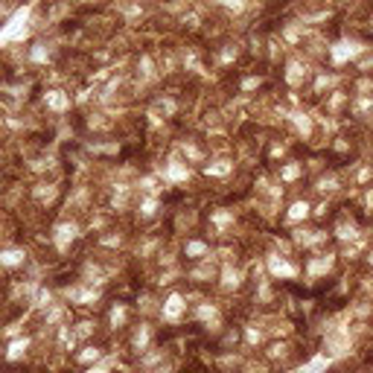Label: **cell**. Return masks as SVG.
<instances>
[{
  "label": "cell",
  "instance_id": "cell-1",
  "mask_svg": "<svg viewBox=\"0 0 373 373\" xmlns=\"http://www.w3.org/2000/svg\"><path fill=\"white\" fill-rule=\"evenodd\" d=\"M365 50H368V47L359 44V41H338L336 47H330V55H333L336 64H344L347 58H356V55L365 53Z\"/></svg>",
  "mask_w": 373,
  "mask_h": 373
},
{
  "label": "cell",
  "instance_id": "cell-2",
  "mask_svg": "<svg viewBox=\"0 0 373 373\" xmlns=\"http://www.w3.org/2000/svg\"><path fill=\"white\" fill-rule=\"evenodd\" d=\"M181 312H184V298L181 295H169V301L163 303V321L175 324L181 318Z\"/></svg>",
  "mask_w": 373,
  "mask_h": 373
},
{
  "label": "cell",
  "instance_id": "cell-3",
  "mask_svg": "<svg viewBox=\"0 0 373 373\" xmlns=\"http://www.w3.org/2000/svg\"><path fill=\"white\" fill-rule=\"evenodd\" d=\"M268 268H271L274 277H295V274H298V268L289 266V263H283L280 257H268Z\"/></svg>",
  "mask_w": 373,
  "mask_h": 373
},
{
  "label": "cell",
  "instance_id": "cell-4",
  "mask_svg": "<svg viewBox=\"0 0 373 373\" xmlns=\"http://www.w3.org/2000/svg\"><path fill=\"white\" fill-rule=\"evenodd\" d=\"M76 233H79V228L76 225H58L55 228V242H58V248H67V242H73L76 239Z\"/></svg>",
  "mask_w": 373,
  "mask_h": 373
},
{
  "label": "cell",
  "instance_id": "cell-5",
  "mask_svg": "<svg viewBox=\"0 0 373 373\" xmlns=\"http://www.w3.org/2000/svg\"><path fill=\"white\" fill-rule=\"evenodd\" d=\"M327 368H330V356H315L301 368V373H327Z\"/></svg>",
  "mask_w": 373,
  "mask_h": 373
},
{
  "label": "cell",
  "instance_id": "cell-6",
  "mask_svg": "<svg viewBox=\"0 0 373 373\" xmlns=\"http://www.w3.org/2000/svg\"><path fill=\"white\" fill-rule=\"evenodd\" d=\"M20 263H23V251H18V248L0 251V266H6V268H15V266H20Z\"/></svg>",
  "mask_w": 373,
  "mask_h": 373
},
{
  "label": "cell",
  "instance_id": "cell-7",
  "mask_svg": "<svg viewBox=\"0 0 373 373\" xmlns=\"http://www.w3.org/2000/svg\"><path fill=\"white\" fill-rule=\"evenodd\" d=\"M306 216H309V204H306V201H295L292 210H289V222H301V219H306Z\"/></svg>",
  "mask_w": 373,
  "mask_h": 373
},
{
  "label": "cell",
  "instance_id": "cell-8",
  "mask_svg": "<svg viewBox=\"0 0 373 373\" xmlns=\"http://www.w3.org/2000/svg\"><path fill=\"white\" fill-rule=\"evenodd\" d=\"M47 105L55 108V111H61V108H67V96H64L61 90H50V93H47Z\"/></svg>",
  "mask_w": 373,
  "mask_h": 373
},
{
  "label": "cell",
  "instance_id": "cell-9",
  "mask_svg": "<svg viewBox=\"0 0 373 373\" xmlns=\"http://www.w3.org/2000/svg\"><path fill=\"white\" fill-rule=\"evenodd\" d=\"M26 347H29V341H26V338H18V341L9 344V353H6V356H9V359H20V356L26 353Z\"/></svg>",
  "mask_w": 373,
  "mask_h": 373
},
{
  "label": "cell",
  "instance_id": "cell-10",
  "mask_svg": "<svg viewBox=\"0 0 373 373\" xmlns=\"http://www.w3.org/2000/svg\"><path fill=\"white\" fill-rule=\"evenodd\" d=\"M187 175H190V169H184V166L175 163V160H172L169 169H166V178H169V181H181V178H187Z\"/></svg>",
  "mask_w": 373,
  "mask_h": 373
},
{
  "label": "cell",
  "instance_id": "cell-11",
  "mask_svg": "<svg viewBox=\"0 0 373 373\" xmlns=\"http://www.w3.org/2000/svg\"><path fill=\"white\" fill-rule=\"evenodd\" d=\"M207 254V245L204 242H190L187 245V257H193V260H198V257H204Z\"/></svg>",
  "mask_w": 373,
  "mask_h": 373
},
{
  "label": "cell",
  "instance_id": "cell-12",
  "mask_svg": "<svg viewBox=\"0 0 373 373\" xmlns=\"http://www.w3.org/2000/svg\"><path fill=\"white\" fill-rule=\"evenodd\" d=\"M239 277H242V274H239L236 268H225V274H222V283L231 289V286H239Z\"/></svg>",
  "mask_w": 373,
  "mask_h": 373
},
{
  "label": "cell",
  "instance_id": "cell-13",
  "mask_svg": "<svg viewBox=\"0 0 373 373\" xmlns=\"http://www.w3.org/2000/svg\"><path fill=\"white\" fill-rule=\"evenodd\" d=\"M149 338H152V330H149V327H143V330L134 336V350H143V347L149 344Z\"/></svg>",
  "mask_w": 373,
  "mask_h": 373
},
{
  "label": "cell",
  "instance_id": "cell-14",
  "mask_svg": "<svg viewBox=\"0 0 373 373\" xmlns=\"http://www.w3.org/2000/svg\"><path fill=\"white\" fill-rule=\"evenodd\" d=\"M216 315H219L216 306H201V309H198V318H201V321H216Z\"/></svg>",
  "mask_w": 373,
  "mask_h": 373
},
{
  "label": "cell",
  "instance_id": "cell-15",
  "mask_svg": "<svg viewBox=\"0 0 373 373\" xmlns=\"http://www.w3.org/2000/svg\"><path fill=\"white\" fill-rule=\"evenodd\" d=\"M29 55H32V61H47V50H44V44H35Z\"/></svg>",
  "mask_w": 373,
  "mask_h": 373
},
{
  "label": "cell",
  "instance_id": "cell-16",
  "mask_svg": "<svg viewBox=\"0 0 373 373\" xmlns=\"http://www.w3.org/2000/svg\"><path fill=\"white\" fill-rule=\"evenodd\" d=\"M123 321H125V309H123V306H114V312H111V324L120 327Z\"/></svg>",
  "mask_w": 373,
  "mask_h": 373
},
{
  "label": "cell",
  "instance_id": "cell-17",
  "mask_svg": "<svg viewBox=\"0 0 373 373\" xmlns=\"http://www.w3.org/2000/svg\"><path fill=\"white\" fill-rule=\"evenodd\" d=\"M79 359L82 362H96L99 359V350L96 347H85V353H79Z\"/></svg>",
  "mask_w": 373,
  "mask_h": 373
},
{
  "label": "cell",
  "instance_id": "cell-18",
  "mask_svg": "<svg viewBox=\"0 0 373 373\" xmlns=\"http://www.w3.org/2000/svg\"><path fill=\"white\" fill-rule=\"evenodd\" d=\"M225 172H231L228 163H213V166H207V175H225Z\"/></svg>",
  "mask_w": 373,
  "mask_h": 373
},
{
  "label": "cell",
  "instance_id": "cell-19",
  "mask_svg": "<svg viewBox=\"0 0 373 373\" xmlns=\"http://www.w3.org/2000/svg\"><path fill=\"white\" fill-rule=\"evenodd\" d=\"M155 207H158V201H155V198H146V201H143V207H140V213H143V216H152V213H155Z\"/></svg>",
  "mask_w": 373,
  "mask_h": 373
},
{
  "label": "cell",
  "instance_id": "cell-20",
  "mask_svg": "<svg viewBox=\"0 0 373 373\" xmlns=\"http://www.w3.org/2000/svg\"><path fill=\"white\" fill-rule=\"evenodd\" d=\"M50 303V292H38L35 295V306H47Z\"/></svg>",
  "mask_w": 373,
  "mask_h": 373
},
{
  "label": "cell",
  "instance_id": "cell-21",
  "mask_svg": "<svg viewBox=\"0 0 373 373\" xmlns=\"http://www.w3.org/2000/svg\"><path fill=\"white\" fill-rule=\"evenodd\" d=\"M298 172H301L298 166H286V169H283V178H298Z\"/></svg>",
  "mask_w": 373,
  "mask_h": 373
},
{
  "label": "cell",
  "instance_id": "cell-22",
  "mask_svg": "<svg viewBox=\"0 0 373 373\" xmlns=\"http://www.w3.org/2000/svg\"><path fill=\"white\" fill-rule=\"evenodd\" d=\"M260 338H263V336H260V330H248V341H251V344H257Z\"/></svg>",
  "mask_w": 373,
  "mask_h": 373
},
{
  "label": "cell",
  "instance_id": "cell-23",
  "mask_svg": "<svg viewBox=\"0 0 373 373\" xmlns=\"http://www.w3.org/2000/svg\"><path fill=\"white\" fill-rule=\"evenodd\" d=\"M88 373H108V365H96V368H90Z\"/></svg>",
  "mask_w": 373,
  "mask_h": 373
}]
</instances>
